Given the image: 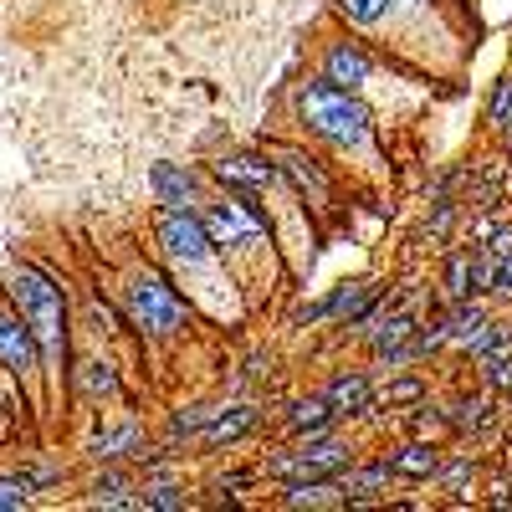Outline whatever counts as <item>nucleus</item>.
<instances>
[{
    "label": "nucleus",
    "instance_id": "nucleus-10",
    "mask_svg": "<svg viewBox=\"0 0 512 512\" xmlns=\"http://www.w3.org/2000/svg\"><path fill=\"white\" fill-rule=\"evenodd\" d=\"M323 77L338 82V88H359V82L369 77V57L359 47H349V41H338V47L328 52V62H323Z\"/></svg>",
    "mask_w": 512,
    "mask_h": 512
},
{
    "label": "nucleus",
    "instance_id": "nucleus-24",
    "mask_svg": "<svg viewBox=\"0 0 512 512\" xmlns=\"http://www.w3.org/2000/svg\"><path fill=\"white\" fill-rule=\"evenodd\" d=\"M492 123L497 128H512V77L497 82V98H492Z\"/></svg>",
    "mask_w": 512,
    "mask_h": 512
},
{
    "label": "nucleus",
    "instance_id": "nucleus-28",
    "mask_svg": "<svg viewBox=\"0 0 512 512\" xmlns=\"http://www.w3.org/2000/svg\"><path fill=\"white\" fill-rule=\"evenodd\" d=\"M487 256H492V262L512 256V231H497V236H492V246H487Z\"/></svg>",
    "mask_w": 512,
    "mask_h": 512
},
{
    "label": "nucleus",
    "instance_id": "nucleus-21",
    "mask_svg": "<svg viewBox=\"0 0 512 512\" xmlns=\"http://www.w3.org/2000/svg\"><path fill=\"white\" fill-rule=\"evenodd\" d=\"M338 11H344L354 26H374L384 11H390V0H338Z\"/></svg>",
    "mask_w": 512,
    "mask_h": 512
},
{
    "label": "nucleus",
    "instance_id": "nucleus-1",
    "mask_svg": "<svg viewBox=\"0 0 512 512\" xmlns=\"http://www.w3.org/2000/svg\"><path fill=\"white\" fill-rule=\"evenodd\" d=\"M11 297H16L21 318L31 323V333L41 338V354H47V364L62 369V359H67V308H62V292H57L47 277H41V272L16 267Z\"/></svg>",
    "mask_w": 512,
    "mask_h": 512
},
{
    "label": "nucleus",
    "instance_id": "nucleus-17",
    "mask_svg": "<svg viewBox=\"0 0 512 512\" xmlns=\"http://www.w3.org/2000/svg\"><path fill=\"white\" fill-rule=\"evenodd\" d=\"M364 308H369V287L364 282H349V287H338L328 297V313L333 318H364Z\"/></svg>",
    "mask_w": 512,
    "mask_h": 512
},
{
    "label": "nucleus",
    "instance_id": "nucleus-2",
    "mask_svg": "<svg viewBox=\"0 0 512 512\" xmlns=\"http://www.w3.org/2000/svg\"><path fill=\"white\" fill-rule=\"evenodd\" d=\"M303 118L313 134L333 139V144H364L369 139V113L359 98H349V88H338V82H313V88L303 93Z\"/></svg>",
    "mask_w": 512,
    "mask_h": 512
},
{
    "label": "nucleus",
    "instance_id": "nucleus-30",
    "mask_svg": "<svg viewBox=\"0 0 512 512\" xmlns=\"http://www.w3.org/2000/svg\"><path fill=\"white\" fill-rule=\"evenodd\" d=\"M405 6H431V0H405Z\"/></svg>",
    "mask_w": 512,
    "mask_h": 512
},
{
    "label": "nucleus",
    "instance_id": "nucleus-26",
    "mask_svg": "<svg viewBox=\"0 0 512 512\" xmlns=\"http://www.w3.org/2000/svg\"><path fill=\"white\" fill-rule=\"evenodd\" d=\"M492 292L512 297V256H502V262H497V272H492Z\"/></svg>",
    "mask_w": 512,
    "mask_h": 512
},
{
    "label": "nucleus",
    "instance_id": "nucleus-12",
    "mask_svg": "<svg viewBox=\"0 0 512 512\" xmlns=\"http://www.w3.org/2000/svg\"><path fill=\"white\" fill-rule=\"evenodd\" d=\"M251 425H256V410H251V405H236V410H226V415H216V420H210L205 431H200V441H205V446H221V441H236V436H246Z\"/></svg>",
    "mask_w": 512,
    "mask_h": 512
},
{
    "label": "nucleus",
    "instance_id": "nucleus-6",
    "mask_svg": "<svg viewBox=\"0 0 512 512\" xmlns=\"http://www.w3.org/2000/svg\"><path fill=\"white\" fill-rule=\"evenodd\" d=\"M338 466H349V451L323 436V441H308L303 451H292V456L272 461V472H277V477H292V482H303V477H328V472H338Z\"/></svg>",
    "mask_w": 512,
    "mask_h": 512
},
{
    "label": "nucleus",
    "instance_id": "nucleus-4",
    "mask_svg": "<svg viewBox=\"0 0 512 512\" xmlns=\"http://www.w3.org/2000/svg\"><path fill=\"white\" fill-rule=\"evenodd\" d=\"M159 246L175 256V262L200 267V262H210V251H216V236H210L205 221H195L190 210H164L159 216Z\"/></svg>",
    "mask_w": 512,
    "mask_h": 512
},
{
    "label": "nucleus",
    "instance_id": "nucleus-29",
    "mask_svg": "<svg viewBox=\"0 0 512 512\" xmlns=\"http://www.w3.org/2000/svg\"><path fill=\"white\" fill-rule=\"evenodd\" d=\"M390 400H420V379H400V384H390Z\"/></svg>",
    "mask_w": 512,
    "mask_h": 512
},
{
    "label": "nucleus",
    "instance_id": "nucleus-8",
    "mask_svg": "<svg viewBox=\"0 0 512 512\" xmlns=\"http://www.w3.org/2000/svg\"><path fill=\"white\" fill-rule=\"evenodd\" d=\"M216 175H221V185H236V190H262V185H272L277 180V169L267 164V159H256V154H236V159H221L216 164Z\"/></svg>",
    "mask_w": 512,
    "mask_h": 512
},
{
    "label": "nucleus",
    "instance_id": "nucleus-27",
    "mask_svg": "<svg viewBox=\"0 0 512 512\" xmlns=\"http://www.w3.org/2000/svg\"><path fill=\"white\" fill-rule=\"evenodd\" d=\"M487 420V400H472V405H461V415H456V425L466 431V425H482Z\"/></svg>",
    "mask_w": 512,
    "mask_h": 512
},
{
    "label": "nucleus",
    "instance_id": "nucleus-7",
    "mask_svg": "<svg viewBox=\"0 0 512 512\" xmlns=\"http://www.w3.org/2000/svg\"><path fill=\"white\" fill-rule=\"evenodd\" d=\"M0 359H6L16 374L36 369V359H41V338L31 333V323H26V318L0 313Z\"/></svg>",
    "mask_w": 512,
    "mask_h": 512
},
{
    "label": "nucleus",
    "instance_id": "nucleus-19",
    "mask_svg": "<svg viewBox=\"0 0 512 512\" xmlns=\"http://www.w3.org/2000/svg\"><path fill=\"white\" fill-rule=\"evenodd\" d=\"M390 466H395L400 477H431V472H436V451H431V446H405Z\"/></svg>",
    "mask_w": 512,
    "mask_h": 512
},
{
    "label": "nucleus",
    "instance_id": "nucleus-13",
    "mask_svg": "<svg viewBox=\"0 0 512 512\" xmlns=\"http://www.w3.org/2000/svg\"><path fill=\"white\" fill-rule=\"evenodd\" d=\"M282 175L297 185V190H313V200H328V180H323V169L313 164V159H303V154H282Z\"/></svg>",
    "mask_w": 512,
    "mask_h": 512
},
{
    "label": "nucleus",
    "instance_id": "nucleus-20",
    "mask_svg": "<svg viewBox=\"0 0 512 512\" xmlns=\"http://www.w3.org/2000/svg\"><path fill=\"white\" fill-rule=\"evenodd\" d=\"M390 472H395V466H369V472H354V477H344V502H364L374 487H384V482H390Z\"/></svg>",
    "mask_w": 512,
    "mask_h": 512
},
{
    "label": "nucleus",
    "instance_id": "nucleus-9",
    "mask_svg": "<svg viewBox=\"0 0 512 512\" xmlns=\"http://www.w3.org/2000/svg\"><path fill=\"white\" fill-rule=\"evenodd\" d=\"M149 185H154V195L164 200V205H185V200H195V175L185 164H149Z\"/></svg>",
    "mask_w": 512,
    "mask_h": 512
},
{
    "label": "nucleus",
    "instance_id": "nucleus-18",
    "mask_svg": "<svg viewBox=\"0 0 512 512\" xmlns=\"http://www.w3.org/2000/svg\"><path fill=\"white\" fill-rule=\"evenodd\" d=\"M328 415H338L328 395H323V400H297V405H292V425H297V431H323Z\"/></svg>",
    "mask_w": 512,
    "mask_h": 512
},
{
    "label": "nucleus",
    "instance_id": "nucleus-16",
    "mask_svg": "<svg viewBox=\"0 0 512 512\" xmlns=\"http://www.w3.org/2000/svg\"><path fill=\"white\" fill-rule=\"evenodd\" d=\"M364 323L374 328V349H379V354H400V349H405V338H410V328H415L405 313H395L390 323H379V318H364Z\"/></svg>",
    "mask_w": 512,
    "mask_h": 512
},
{
    "label": "nucleus",
    "instance_id": "nucleus-25",
    "mask_svg": "<svg viewBox=\"0 0 512 512\" xmlns=\"http://www.w3.org/2000/svg\"><path fill=\"white\" fill-rule=\"evenodd\" d=\"M139 507H185V492L180 487H149L139 497Z\"/></svg>",
    "mask_w": 512,
    "mask_h": 512
},
{
    "label": "nucleus",
    "instance_id": "nucleus-3",
    "mask_svg": "<svg viewBox=\"0 0 512 512\" xmlns=\"http://www.w3.org/2000/svg\"><path fill=\"white\" fill-rule=\"evenodd\" d=\"M128 318H134L144 333L164 338V333H175L185 323V303L159 272H139L134 282H128Z\"/></svg>",
    "mask_w": 512,
    "mask_h": 512
},
{
    "label": "nucleus",
    "instance_id": "nucleus-23",
    "mask_svg": "<svg viewBox=\"0 0 512 512\" xmlns=\"http://www.w3.org/2000/svg\"><path fill=\"white\" fill-rule=\"evenodd\" d=\"M26 502H31V482L26 477H0V512L26 507Z\"/></svg>",
    "mask_w": 512,
    "mask_h": 512
},
{
    "label": "nucleus",
    "instance_id": "nucleus-11",
    "mask_svg": "<svg viewBox=\"0 0 512 512\" xmlns=\"http://www.w3.org/2000/svg\"><path fill=\"white\" fill-rule=\"evenodd\" d=\"M328 400H333L338 415H364L369 400H374V390H369L364 374H338V379L328 384Z\"/></svg>",
    "mask_w": 512,
    "mask_h": 512
},
{
    "label": "nucleus",
    "instance_id": "nucleus-5",
    "mask_svg": "<svg viewBox=\"0 0 512 512\" xmlns=\"http://www.w3.org/2000/svg\"><path fill=\"white\" fill-rule=\"evenodd\" d=\"M205 231L216 236V246H241V241L262 236V216L246 200H216L205 210Z\"/></svg>",
    "mask_w": 512,
    "mask_h": 512
},
{
    "label": "nucleus",
    "instance_id": "nucleus-15",
    "mask_svg": "<svg viewBox=\"0 0 512 512\" xmlns=\"http://www.w3.org/2000/svg\"><path fill=\"white\" fill-rule=\"evenodd\" d=\"M77 390L93 395V400H113V395H118V374H113L103 359H93V364L77 369Z\"/></svg>",
    "mask_w": 512,
    "mask_h": 512
},
{
    "label": "nucleus",
    "instance_id": "nucleus-14",
    "mask_svg": "<svg viewBox=\"0 0 512 512\" xmlns=\"http://www.w3.org/2000/svg\"><path fill=\"white\" fill-rule=\"evenodd\" d=\"M333 502H344V487L318 482V477L292 482V492H287V507H333Z\"/></svg>",
    "mask_w": 512,
    "mask_h": 512
},
{
    "label": "nucleus",
    "instance_id": "nucleus-22",
    "mask_svg": "<svg viewBox=\"0 0 512 512\" xmlns=\"http://www.w3.org/2000/svg\"><path fill=\"white\" fill-rule=\"evenodd\" d=\"M134 446H139V431H134V425H123V431H108V436L93 441L98 456H123V451H134Z\"/></svg>",
    "mask_w": 512,
    "mask_h": 512
}]
</instances>
